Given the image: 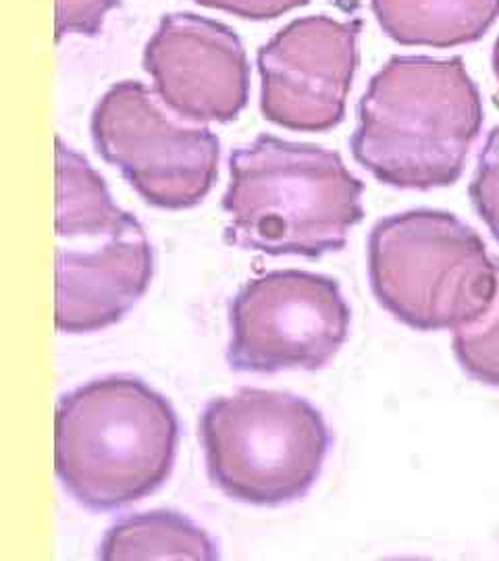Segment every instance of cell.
Instances as JSON below:
<instances>
[{
  "label": "cell",
  "instance_id": "obj_11",
  "mask_svg": "<svg viewBox=\"0 0 499 561\" xmlns=\"http://www.w3.org/2000/svg\"><path fill=\"white\" fill-rule=\"evenodd\" d=\"M371 7L381 30L404 46L473 44L499 18V0H371Z\"/></svg>",
  "mask_w": 499,
  "mask_h": 561
},
{
  "label": "cell",
  "instance_id": "obj_10",
  "mask_svg": "<svg viewBox=\"0 0 499 561\" xmlns=\"http://www.w3.org/2000/svg\"><path fill=\"white\" fill-rule=\"evenodd\" d=\"M155 277V250L138 227L94 248H57V308L60 333H97L146 296Z\"/></svg>",
  "mask_w": 499,
  "mask_h": 561
},
{
  "label": "cell",
  "instance_id": "obj_18",
  "mask_svg": "<svg viewBox=\"0 0 499 561\" xmlns=\"http://www.w3.org/2000/svg\"><path fill=\"white\" fill-rule=\"evenodd\" d=\"M494 73H496V78L499 80V38L496 42V48H494Z\"/></svg>",
  "mask_w": 499,
  "mask_h": 561
},
{
  "label": "cell",
  "instance_id": "obj_4",
  "mask_svg": "<svg viewBox=\"0 0 499 561\" xmlns=\"http://www.w3.org/2000/svg\"><path fill=\"white\" fill-rule=\"evenodd\" d=\"M200 443L208 479L229 500L280 507L310 493L333 437L310 401L241 387L206 403Z\"/></svg>",
  "mask_w": 499,
  "mask_h": 561
},
{
  "label": "cell",
  "instance_id": "obj_9",
  "mask_svg": "<svg viewBox=\"0 0 499 561\" xmlns=\"http://www.w3.org/2000/svg\"><path fill=\"white\" fill-rule=\"evenodd\" d=\"M144 69L165 106L190 123H231L250 99L240 36L194 13L165 15L146 44Z\"/></svg>",
  "mask_w": 499,
  "mask_h": 561
},
{
  "label": "cell",
  "instance_id": "obj_5",
  "mask_svg": "<svg viewBox=\"0 0 499 561\" xmlns=\"http://www.w3.org/2000/svg\"><path fill=\"white\" fill-rule=\"evenodd\" d=\"M368 279L381 306L410 329L456 331L494 300L498 262L456 215L419 208L373 227Z\"/></svg>",
  "mask_w": 499,
  "mask_h": 561
},
{
  "label": "cell",
  "instance_id": "obj_6",
  "mask_svg": "<svg viewBox=\"0 0 499 561\" xmlns=\"http://www.w3.org/2000/svg\"><path fill=\"white\" fill-rule=\"evenodd\" d=\"M90 134L102 161L117 167L141 201L185 210L204 201L219 175V138L167 117L140 81H120L94 106Z\"/></svg>",
  "mask_w": 499,
  "mask_h": 561
},
{
  "label": "cell",
  "instance_id": "obj_7",
  "mask_svg": "<svg viewBox=\"0 0 499 561\" xmlns=\"http://www.w3.org/2000/svg\"><path fill=\"white\" fill-rule=\"evenodd\" d=\"M350 321L338 279L296 268L260 275L229 304L227 364L259 375L320 370L348 341Z\"/></svg>",
  "mask_w": 499,
  "mask_h": 561
},
{
  "label": "cell",
  "instance_id": "obj_2",
  "mask_svg": "<svg viewBox=\"0 0 499 561\" xmlns=\"http://www.w3.org/2000/svg\"><path fill=\"white\" fill-rule=\"evenodd\" d=\"M223 238L269 256L320 259L340 252L364 219V183L340 152L260 134L229 157Z\"/></svg>",
  "mask_w": 499,
  "mask_h": 561
},
{
  "label": "cell",
  "instance_id": "obj_17",
  "mask_svg": "<svg viewBox=\"0 0 499 561\" xmlns=\"http://www.w3.org/2000/svg\"><path fill=\"white\" fill-rule=\"evenodd\" d=\"M202 7L219 9L250 21L277 20L281 15L308 4L310 0H196Z\"/></svg>",
  "mask_w": 499,
  "mask_h": 561
},
{
  "label": "cell",
  "instance_id": "obj_8",
  "mask_svg": "<svg viewBox=\"0 0 499 561\" xmlns=\"http://www.w3.org/2000/svg\"><path fill=\"white\" fill-rule=\"evenodd\" d=\"M362 20L310 15L285 25L259 50L264 119L304 134H325L345 117L359 69Z\"/></svg>",
  "mask_w": 499,
  "mask_h": 561
},
{
  "label": "cell",
  "instance_id": "obj_13",
  "mask_svg": "<svg viewBox=\"0 0 499 561\" xmlns=\"http://www.w3.org/2000/svg\"><path fill=\"white\" fill-rule=\"evenodd\" d=\"M99 558L123 560H219V545L175 510H152L115 522L100 542Z\"/></svg>",
  "mask_w": 499,
  "mask_h": 561
},
{
  "label": "cell",
  "instance_id": "obj_3",
  "mask_svg": "<svg viewBox=\"0 0 499 561\" xmlns=\"http://www.w3.org/2000/svg\"><path fill=\"white\" fill-rule=\"evenodd\" d=\"M180 419L134 375H109L65 393L55 412V472L88 512H117L157 493L173 472Z\"/></svg>",
  "mask_w": 499,
  "mask_h": 561
},
{
  "label": "cell",
  "instance_id": "obj_14",
  "mask_svg": "<svg viewBox=\"0 0 499 561\" xmlns=\"http://www.w3.org/2000/svg\"><path fill=\"white\" fill-rule=\"evenodd\" d=\"M454 354L462 370L475 381L499 387V262L494 300L475 321L454 331Z\"/></svg>",
  "mask_w": 499,
  "mask_h": 561
},
{
  "label": "cell",
  "instance_id": "obj_1",
  "mask_svg": "<svg viewBox=\"0 0 499 561\" xmlns=\"http://www.w3.org/2000/svg\"><path fill=\"white\" fill-rule=\"evenodd\" d=\"M483 99L462 57H392L359 102L350 150L398 190L450 187L483 129Z\"/></svg>",
  "mask_w": 499,
  "mask_h": 561
},
{
  "label": "cell",
  "instance_id": "obj_16",
  "mask_svg": "<svg viewBox=\"0 0 499 561\" xmlns=\"http://www.w3.org/2000/svg\"><path fill=\"white\" fill-rule=\"evenodd\" d=\"M120 0H57L55 2V34L57 42L65 36H97L104 25V18Z\"/></svg>",
  "mask_w": 499,
  "mask_h": 561
},
{
  "label": "cell",
  "instance_id": "obj_12",
  "mask_svg": "<svg viewBox=\"0 0 499 561\" xmlns=\"http://www.w3.org/2000/svg\"><path fill=\"white\" fill-rule=\"evenodd\" d=\"M57 148V219L59 240H97L127 233L141 227L140 221L121 210L113 202L109 187L92 164L69 148L59 136Z\"/></svg>",
  "mask_w": 499,
  "mask_h": 561
},
{
  "label": "cell",
  "instance_id": "obj_15",
  "mask_svg": "<svg viewBox=\"0 0 499 561\" xmlns=\"http://www.w3.org/2000/svg\"><path fill=\"white\" fill-rule=\"evenodd\" d=\"M468 192L475 210L499 241V127L489 134L485 148L480 150Z\"/></svg>",
  "mask_w": 499,
  "mask_h": 561
}]
</instances>
